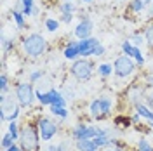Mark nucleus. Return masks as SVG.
<instances>
[{"mask_svg":"<svg viewBox=\"0 0 153 151\" xmlns=\"http://www.w3.org/2000/svg\"><path fill=\"white\" fill-rule=\"evenodd\" d=\"M0 92L2 94H7L9 92V78H7L5 73L0 75Z\"/></svg>","mask_w":153,"mask_h":151,"instance_id":"nucleus-25","label":"nucleus"},{"mask_svg":"<svg viewBox=\"0 0 153 151\" xmlns=\"http://www.w3.org/2000/svg\"><path fill=\"white\" fill-rule=\"evenodd\" d=\"M45 28H47L51 33L57 31V30H59V19H52V18L45 19Z\"/></svg>","mask_w":153,"mask_h":151,"instance_id":"nucleus-24","label":"nucleus"},{"mask_svg":"<svg viewBox=\"0 0 153 151\" xmlns=\"http://www.w3.org/2000/svg\"><path fill=\"white\" fill-rule=\"evenodd\" d=\"M63 2H73V0H63Z\"/></svg>","mask_w":153,"mask_h":151,"instance_id":"nucleus-48","label":"nucleus"},{"mask_svg":"<svg viewBox=\"0 0 153 151\" xmlns=\"http://www.w3.org/2000/svg\"><path fill=\"white\" fill-rule=\"evenodd\" d=\"M12 18H14V23H16L18 30L25 28V12H23V10L21 9H14L12 10Z\"/></svg>","mask_w":153,"mask_h":151,"instance_id":"nucleus-16","label":"nucleus"},{"mask_svg":"<svg viewBox=\"0 0 153 151\" xmlns=\"http://www.w3.org/2000/svg\"><path fill=\"white\" fill-rule=\"evenodd\" d=\"M65 59H70V61H75L76 57H80V47H78V42H68L66 49L63 52Z\"/></svg>","mask_w":153,"mask_h":151,"instance_id":"nucleus-12","label":"nucleus"},{"mask_svg":"<svg viewBox=\"0 0 153 151\" xmlns=\"http://www.w3.org/2000/svg\"><path fill=\"white\" fill-rule=\"evenodd\" d=\"M47 151H57V146H54V144H49V146H47Z\"/></svg>","mask_w":153,"mask_h":151,"instance_id":"nucleus-42","label":"nucleus"},{"mask_svg":"<svg viewBox=\"0 0 153 151\" xmlns=\"http://www.w3.org/2000/svg\"><path fill=\"white\" fill-rule=\"evenodd\" d=\"M85 129H87V125L85 123H78L75 129L71 130V135H73V139L75 141H78V139H82V135H84V132H85Z\"/></svg>","mask_w":153,"mask_h":151,"instance_id":"nucleus-20","label":"nucleus"},{"mask_svg":"<svg viewBox=\"0 0 153 151\" xmlns=\"http://www.w3.org/2000/svg\"><path fill=\"white\" fill-rule=\"evenodd\" d=\"M144 95H146V92H144L143 89L139 87V85H134V87H131V90H129V94H127V97H129V101H131V104H132L134 108L137 106V104L143 103Z\"/></svg>","mask_w":153,"mask_h":151,"instance_id":"nucleus-11","label":"nucleus"},{"mask_svg":"<svg viewBox=\"0 0 153 151\" xmlns=\"http://www.w3.org/2000/svg\"><path fill=\"white\" fill-rule=\"evenodd\" d=\"M57 151H68V142H61V144H57Z\"/></svg>","mask_w":153,"mask_h":151,"instance_id":"nucleus-39","label":"nucleus"},{"mask_svg":"<svg viewBox=\"0 0 153 151\" xmlns=\"http://www.w3.org/2000/svg\"><path fill=\"white\" fill-rule=\"evenodd\" d=\"M16 99L21 108H28L37 99V92L33 90V85L30 84H18L16 85Z\"/></svg>","mask_w":153,"mask_h":151,"instance_id":"nucleus-6","label":"nucleus"},{"mask_svg":"<svg viewBox=\"0 0 153 151\" xmlns=\"http://www.w3.org/2000/svg\"><path fill=\"white\" fill-rule=\"evenodd\" d=\"M105 52H106L105 45H103V44H99V45L96 47V50H94V56L96 57H101V56H105Z\"/></svg>","mask_w":153,"mask_h":151,"instance_id":"nucleus-37","label":"nucleus"},{"mask_svg":"<svg viewBox=\"0 0 153 151\" xmlns=\"http://www.w3.org/2000/svg\"><path fill=\"white\" fill-rule=\"evenodd\" d=\"M51 113L54 116H59V118H68V110L65 106H51Z\"/></svg>","mask_w":153,"mask_h":151,"instance_id":"nucleus-19","label":"nucleus"},{"mask_svg":"<svg viewBox=\"0 0 153 151\" xmlns=\"http://www.w3.org/2000/svg\"><path fill=\"white\" fill-rule=\"evenodd\" d=\"M89 111H91V116L96 118V120H101V118H106L110 111H111V99L110 97H97L92 103L89 104Z\"/></svg>","mask_w":153,"mask_h":151,"instance_id":"nucleus-5","label":"nucleus"},{"mask_svg":"<svg viewBox=\"0 0 153 151\" xmlns=\"http://www.w3.org/2000/svg\"><path fill=\"white\" fill-rule=\"evenodd\" d=\"M92 28H94V24H92V21L89 18H82L80 19V23L76 24L75 28V37L78 40H84V38H89L92 35Z\"/></svg>","mask_w":153,"mask_h":151,"instance_id":"nucleus-10","label":"nucleus"},{"mask_svg":"<svg viewBox=\"0 0 153 151\" xmlns=\"http://www.w3.org/2000/svg\"><path fill=\"white\" fill-rule=\"evenodd\" d=\"M37 127H38V130H40L42 141H51L57 132V123L54 120H51L49 116H40L37 122Z\"/></svg>","mask_w":153,"mask_h":151,"instance_id":"nucleus-8","label":"nucleus"},{"mask_svg":"<svg viewBox=\"0 0 153 151\" xmlns=\"http://www.w3.org/2000/svg\"><path fill=\"white\" fill-rule=\"evenodd\" d=\"M40 130L37 125H25L19 134V146L25 151H40Z\"/></svg>","mask_w":153,"mask_h":151,"instance_id":"nucleus-1","label":"nucleus"},{"mask_svg":"<svg viewBox=\"0 0 153 151\" xmlns=\"http://www.w3.org/2000/svg\"><path fill=\"white\" fill-rule=\"evenodd\" d=\"M14 142H16V139L12 137V134L7 132L4 137H2V148H4V150H7V148H10V146L14 144Z\"/></svg>","mask_w":153,"mask_h":151,"instance_id":"nucleus-28","label":"nucleus"},{"mask_svg":"<svg viewBox=\"0 0 153 151\" xmlns=\"http://www.w3.org/2000/svg\"><path fill=\"white\" fill-rule=\"evenodd\" d=\"M19 103L16 97H12L9 94H2L0 95V120L2 122H5V120H9V122H14L16 118L19 116Z\"/></svg>","mask_w":153,"mask_h":151,"instance_id":"nucleus-3","label":"nucleus"},{"mask_svg":"<svg viewBox=\"0 0 153 151\" xmlns=\"http://www.w3.org/2000/svg\"><path fill=\"white\" fill-rule=\"evenodd\" d=\"M75 146L78 151H99V146L92 139H78L75 142Z\"/></svg>","mask_w":153,"mask_h":151,"instance_id":"nucleus-13","label":"nucleus"},{"mask_svg":"<svg viewBox=\"0 0 153 151\" xmlns=\"http://www.w3.org/2000/svg\"><path fill=\"white\" fill-rule=\"evenodd\" d=\"M144 9V0H131V10L132 12H141Z\"/></svg>","mask_w":153,"mask_h":151,"instance_id":"nucleus-29","label":"nucleus"},{"mask_svg":"<svg viewBox=\"0 0 153 151\" xmlns=\"http://www.w3.org/2000/svg\"><path fill=\"white\" fill-rule=\"evenodd\" d=\"M137 151H153V146L148 142V139L141 137V139L137 141Z\"/></svg>","mask_w":153,"mask_h":151,"instance_id":"nucleus-27","label":"nucleus"},{"mask_svg":"<svg viewBox=\"0 0 153 151\" xmlns=\"http://www.w3.org/2000/svg\"><path fill=\"white\" fill-rule=\"evenodd\" d=\"M42 76H44V71L37 70V71H33V73L30 75V82H31V84H35V82H38V80H40Z\"/></svg>","mask_w":153,"mask_h":151,"instance_id":"nucleus-34","label":"nucleus"},{"mask_svg":"<svg viewBox=\"0 0 153 151\" xmlns=\"http://www.w3.org/2000/svg\"><path fill=\"white\" fill-rule=\"evenodd\" d=\"M113 68H115V75L118 76V78H127V76H131L134 73V70H136V61H134L132 57L129 56H120L115 59L113 63Z\"/></svg>","mask_w":153,"mask_h":151,"instance_id":"nucleus-7","label":"nucleus"},{"mask_svg":"<svg viewBox=\"0 0 153 151\" xmlns=\"http://www.w3.org/2000/svg\"><path fill=\"white\" fill-rule=\"evenodd\" d=\"M148 16H150V18H153V2L150 4V9H148Z\"/></svg>","mask_w":153,"mask_h":151,"instance_id":"nucleus-43","label":"nucleus"},{"mask_svg":"<svg viewBox=\"0 0 153 151\" xmlns=\"http://www.w3.org/2000/svg\"><path fill=\"white\" fill-rule=\"evenodd\" d=\"M120 47H122V52H124L125 56L132 57V52H134V47H136V45H134V44L131 42V40H124Z\"/></svg>","mask_w":153,"mask_h":151,"instance_id":"nucleus-22","label":"nucleus"},{"mask_svg":"<svg viewBox=\"0 0 153 151\" xmlns=\"http://www.w3.org/2000/svg\"><path fill=\"white\" fill-rule=\"evenodd\" d=\"M105 151H115V148H106Z\"/></svg>","mask_w":153,"mask_h":151,"instance_id":"nucleus-45","label":"nucleus"},{"mask_svg":"<svg viewBox=\"0 0 153 151\" xmlns=\"http://www.w3.org/2000/svg\"><path fill=\"white\" fill-rule=\"evenodd\" d=\"M51 106H65L66 108V97L56 89H51Z\"/></svg>","mask_w":153,"mask_h":151,"instance_id":"nucleus-15","label":"nucleus"},{"mask_svg":"<svg viewBox=\"0 0 153 151\" xmlns=\"http://www.w3.org/2000/svg\"><path fill=\"white\" fill-rule=\"evenodd\" d=\"M45 49H47V42L38 33H30L28 37L23 38V50H25L26 56L38 57L45 52Z\"/></svg>","mask_w":153,"mask_h":151,"instance_id":"nucleus-2","label":"nucleus"},{"mask_svg":"<svg viewBox=\"0 0 153 151\" xmlns=\"http://www.w3.org/2000/svg\"><path fill=\"white\" fill-rule=\"evenodd\" d=\"M136 111L141 115L143 118H146V120H148V125L153 129V110H150L146 104L141 103V104H137V106H136Z\"/></svg>","mask_w":153,"mask_h":151,"instance_id":"nucleus-14","label":"nucleus"},{"mask_svg":"<svg viewBox=\"0 0 153 151\" xmlns=\"http://www.w3.org/2000/svg\"><path fill=\"white\" fill-rule=\"evenodd\" d=\"M37 101L42 106H51V92H44V90H37Z\"/></svg>","mask_w":153,"mask_h":151,"instance_id":"nucleus-18","label":"nucleus"},{"mask_svg":"<svg viewBox=\"0 0 153 151\" xmlns=\"http://www.w3.org/2000/svg\"><path fill=\"white\" fill-rule=\"evenodd\" d=\"M33 2H35V0H21V4H23V12H25V16H33V9H35Z\"/></svg>","mask_w":153,"mask_h":151,"instance_id":"nucleus-21","label":"nucleus"},{"mask_svg":"<svg viewBox=\"0 0 153 151\" xmlns=\"http://www.w3.org/2000/svg\"><path fill=\"white\" fill-rule=\"evenodd\" d=\"M59 9H61V14H65V12H73V10H75V4H73V2H63Z\"/></svg>","mask_w":153,"mask_h":151,"instance_id":"nucleus-33","label":"nucleus"},{"mask_svg":"<svg viewBox=\"0 0 153 151\" xmlns=\"http://www.w3.org/2000/svg\"><path fill=\"white\" fill-rule=\"evenodd\" d=\"M141 118H143V116L136 111V113L132 115V118H131V120H132V125H139V120H141Z\"/></svg>","mask_w":153,"mask_h":151,"instance_id":"nucleus-38","label":"nucleus"},{"mask_svg":"<svg viewBox=\"0 0 153 151\" xmlns=\"http://www.w3.org/2000/svg\"><path fill=\"white\" fill-rule=\"evenodd\" d=\"M101 42L94 37L84 38V40H78V47H80V57H92L94 56L96 47L99 45Z\"/></svg>","mask_w":153,"mask_h":151,"instance_id":"nucleus-9","label":"nucleus"},{"mask_svg":"<svg viewBox=\"0 0 153 151\" xmlns=\"http://www.w3.org/2000/svg\"><path fill=\"white\" fill-rule=\"evenodd\" d=\"M153 0H144V4H152Z\"/></svg>","mask_w":153,"mask_h":151,"instance_id":"nucleus-46","label":"nucleus"},{"mask_svg":"<svg viewBox=\"0 0 153 151\" xmlns=\"http://www.w3.org/2000/svg\"><path fill=\"white\" fill-rule=\"evenodd\" d=\"M71 19H73V12H65V14H61L59 21H63V23L70 24V23H71Z\"/></svg>","mask_w":153,"mask_h":151,"instance_id":"nucleus-36","label":"nucleus"},{"mask_svg":"<svg viewBox=\"0 0 153 151\" xmlns=\"http://www.w3.org/2000/svg\"><path fill=\"white\" fill-rule=\"evenodd\" d=\"M9 134H12V137H14V139H16V141H18L19 139V129H18V123H16V120H14V122H9Z\"/></svg>","mask_w":153,"mask_h":151,"instance_id":"nucleus-30","label":"nucleus"},{"mask_svg":"<svg viewBox=\"0 0 153 151\" xmlns=\"http://www.w3.org/2000/svg\"><path fill=\"white\" fill-rule=\"evenodd\" d=\"M71 75L75 76L78 82H85L92 76V71H94V64L87 59V57H80V59H75L73 64L70 68Z\"/></svg>","mask_w":153,"mask_h":151,"instance_id":"nucleus-4","label":"nucleus"},{"mask_svg":"<svg viewBox=\"0 0 153 151\" xmlns=\"http://www.w3.org/2000/svg\"><path fill=\"white\" fill-rule=\"evenodd\" d=\"M132 59L136 61V64H137V66H143V64H144V56L141 54V50H139V47H134Z\"/></svg>","mask_w":153,"mask_h":151,"instance_id":"nucleus-26","label":"nucleus"},{"mask_svg":"<svg viewBox=\"0 0 153 151\" xmlns=\"http://www.w3.org/2000/svg\"><path fill=\"white\" fill-rule=\"evenodd\" d=\"M113 148H115V151H127L125 148H120V146H118L117 142H115V146H113Z\"/></svg>","mask_w":153,"mask_h":151,"instance_id":"nucleus-44","label":"nucleus"},{"mask_svg":"<svg viewBox=\"0 0 153 151\" xmlns=\"http://www.w3.org/2000/svg\"><path fill=\"white\" fill-rule=\"evenodd\" d=\"M144 40H146L148 47L153 49V23H152V24H148L146 30H144Z\"/></svg>","mask_w":153,"mask_h":151,"instance_id":"nucleus-23","label":"nucleus"},{"mask_svg":"<svg viewBox=\"0 0 153 151\" xmlns=\"http://www.w3.org/2000/svg\"><path fill=\"white\" fill-rule=\"evenodd\" d=\"M7 150H9V151H21V146H18V144L14 142V144H12L10 148H7Z\"/></svg>","mask_w":153,"mask_h":151,"instance_id":"nucleus-40","label":"nucleus"},{"mask_svg":"<svg viewBox=\"0 0 153 151\" xmlns=\"http://www.w3.org/2000/svg\"><path fill=\"white\" fill-rule=\"evenodd\" d=\"M97 73L101 76H110V75L115 73V68H113V64H110V63H103V64L97 66Z\"/></svg>","mask_w":153,"mask_h":151,"instance_id":"nucleus-17","label":"nucleus"},{"mask_svg":"<svg viewBox=\"0 0 153 151\" xmlns=\"http://www.w3.org/2000/svg\"><path fill=\"white\" fill-rule=\"evenodd\" d=\"M82 2H85V4H89V2H92V0H82Z\"/></svg>","mask_w":153,"mask_h":151,"instance_id":"nucleus-47","label":"nucleus"},{"mask_svg":"<svg viewBox=\"0 0 153 151\" xmlns=\"http://www.w3.org/2000/svg\"><path fill=\"white\" fill-rule=\"evenodd\" d=\"M144 101H146V106H148L150 110H153V89L150 90V92H146V95H144Z\"/></svg>","mask_w":153,"mask_h":151,"instance_id":"nucleus-35","label":"nucleus"},{"mask_svg":"<svg viewBox=\"0 0 153 151\" xmlns=\"http://www.w3.org/2000/svg\"><path fill=\"white\" fill-rule=\"evenodd\" d=\"M146 84H148V85L153 89V76H148V78H146Z\"/></svg>","mask_w":153,"mask_h":151,"instance_id":"nucleus-41","label":"nucleus"},{"mask_svg":"<svg viewBox=\"0 0 153 151\" xmlns=\"http://www.w3.org/2000/svg\"><path fill=\"white\" fill-rule=\"evenodd\" d=\"M2 49H4V52H9L10 49H14V40L2 37Z\"/></svg>","mask_w":153,"mask_h":151,"instance_id":"nucleus-32","label":"nucleus"},{"mask_svg":"<svg viewBox=\"0 0 153 151\" xmlns=\"http://www.w3.org/2000/svg\"><path fill=\"white\" fill-rule=\"evenodd\" d=\"M131 42H132L136 47H139V45L146 44V40H144V35H139V33H134L132 37H131Z\"/></svg>","mask_w":153,"mask_h":151,"instance_id":"nucleus-31","label":"nucleus"}]
</instances>
